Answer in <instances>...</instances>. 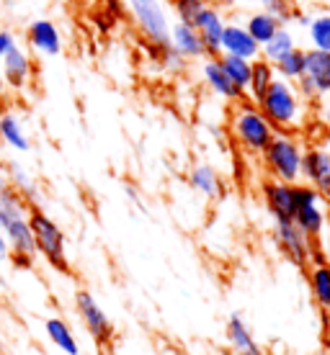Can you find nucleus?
Instances as JSON below:
<instances>
[{
	"label": "nucleus",
	"instance_id": "nucleus-1",
	"mask_svg": "<svg viewBox=\"0 0 330 355\" xmlns=\"http://www.w3.org/2000/svg\"><path fill=\"white\" fill-rule=\"evenodd\" d=\"M0 232L10 242L16 263L31 266L36 248L34 237H31V227H28L26 206H24V198L18 196L16 188L3 178H0Z\"/></svg>",
	"mask_w": 330,
	"mask_h": 355
},
{
	"label": "nucleus",
	"instance_id": "nucleus-2",
	"mask_svg": "<svg viewBox=\"0 0 330 355\" xmlns=\"http://www.w3.org/2000/svg\"><path fill=\"white\" fill-rule=\"evenodd\" d=\"M28 227H31V237H34L36 252H42L54 268L67 270V258H65V234L57 224L47 216L44 211L34 209L28 216Z\"/></svg>",
	"mask_w": 330,
	"mask_h": 355
},
{
	"label": "nucleus",
	"instance_id": "nucleus-3",
	"mask_svg": "<svg viewBox=\"0 0 330 355\" xmlns=\"http://www.w3.org/2000/svg\"><path fill=\"white\" fill-rule=\"evenodd\" d=\"M258 106H261V114L268 119V124L289 126L297 121L299 98H297V90L286 80H274L268 85L266 93H263V98L258 101Z\"/></svg>",
	"mask_w": 330,
	"mask_h": 355
},
{
	"label": "nucleus",
	"instance_id": "nucleus-4",
	"mask_svg": "<svg viewBox=\"0 0 330 355\" xmlns=\"http://www.w3.org/2000/svg\"><path fill=\"white\" fill-rule=\"evenodd\" d=\"M266 165L274 170V175L281 183H295L302 175V152L295 139H289L284 134H274V139L268 142L266 150Z\"/></svg>",
	"mask_w": 330,
	"mask_h": 355
},
{
	"label": "nucleus",
	"instance_id": "nucleus-5",
	"mask_svg": "<svg viewBox=\"0 0 330 355\" xmlns=\"http://www.w3.org/2000/svg\"><path fill=\"white\" fill-rule=\"evenodd\" d=\"M232 129L238 134V139L253 152H263L268 142L274 139V126L268 124L266 116L253 106H242L238 111V116L232 119Z\"/></svg>",
	"mask_w": 330,
	"mask_h": 355
},
{
	"label": "nucleus",
	"instance_id": "nucleus-6",
	"mask_svg": "<svg viewBox=\"0 0 330 355\" xmlns=\"http://www.w3.org/2000/svg\"><path fill=\"white\" fill-rule=\"evenodd\" d=\"M75 306H78V314H81L83 324L88 327L90 338L96 340L99 345H106L108 340L114 338V327H111L108 314L101 309V304L93 299V293L78 291L75 293Z\"/></svg>",
	"mask_w": 330,
	"mask_h": 355
},
{
	"label": "nucleus",
	"instance_id": "nucleus-7",
	"mask_svg": "<svg viewBox=\"0 0 330 355\" xmlns=\"http://www.w3.org/2000/svg\"><path fill=\"white\" fill-rule=\"evenodd\" d=\"M132 10L140 26L145 28V34L150 36L155 44L170 46V28L158 0H132Z\"/></svg>",
	"mask_w": 330,
	"mask_h": 355
},
{
	"label": "nucleus",
	"instance_id": "nucleus-8",
	"mask_svg": "<svg viewBox=\"0 0 330 355\" xmlns=\"http://www.w3.org/2000/svg\"><path fill=\"white\" fill-rule=\"evenodd\" d=\"M292 222L304 237H317L322 230V211L317 206V191L315 188H299L297 186V209Z\"/></svg>",
	"mask_w": 330,
	"mask_h": 355
},
{
	"label": "nucleus",
	"instance_id": "nucleus-9",
	"mask_svg": "<svg viewBox=\"0 0 330 355\" xmlns=\"http://www.w3.org/2000/svg\"><path fill=\"white\" fill-rule=\"evenodd\" d=\"M277 242L281 252H284L289 263L295 266H307V252H310V242L302 232L297 230V224L292 219H277Z\"/></svg>",
	"mask_w": 330,
	"mask_h": 355
},
{
	"label": "nucleus",
	"instance_id": "nucleus-10",
	"mask_svg": "<svg viewBox=\"0 0 330 355\" xmlns=\"http://www.w3.org/2000/svg\"><path fill=\"white\" fill-rule=\"evenodd\" d=\"M302 173L315 183L317 196L330 198V157L325 150H310L302 155Z\"/></svg>",
	"mask_w": 330,
	"mask_h": 355
},
{
	"label": "nucleus",
	"instance_id": "nucleus-11",
	"mask_svg": "<svg viewBox=\"0 0 330 355\" xmlns=\"http://www.w3.org/2000/svg\"><path fill=\"white\" fill-rule=\"evenodd\" d=\"M263 193H266L268 209L277 219H292L297 209V186H289V183H266L263 186Z\"/></svg>",
	"mask_w": 330,
	"mask_h": 355
},
{
	"label": "nucleus",
	"instance_id": "nucleus-12",
	"mask_svg": "<svg viewBox=\"0 0 330 355\" xmlns=\"http://www.w3.org/2000/svg\"><path fill=\"white\" fill-rule=\"evenodd\" d=\"M28 44L34 46L36 52L47 54V57H57L63 52V39H60V31L54 26L52 21L47 18H39L28 26Z\"/></svg>",
	"mask_w": 330,
	"mask_h": 355
},
{
	"label": "nucleus",
	"instance_id": "nucleus-13",
	"mask_svg": "<svg viewBox=\"0 0 330 355\" xmlns=\"http://www.w3.org/2000/svg\"><path fill=\"white\" fill-rule=\"evenodd\" d=\"M222 49L224 54L240 57V60H256L261 54V44L253 42V36L240 26H224L222 31Z\"/></svg>",
	"mask_w": 330,
	"mask_h": 355
},
{
	"label": "nucleus",
	"instance_id": "nucleus-14",
	"mask_svg": "<svg viewBox=\"0 0 330 355\" xmlns=\"http://www.w3.org/2000/svg\"><path fill=\"white\" fill-rule=\"evenodd\" d=\"M194 28H197V34L201 36V44H204L206 52H220V49H222L224 24L217 10H212V8L201 10L197 16V21H194Z\"/></svg>",
	"mask_w": 330,
	"mask_h": 355
},
{
	"label": "nucleus",
	"instance_id": "nucleus-15",
	"mask_svg": "<svg viewBox=\"0 0 330 355\" xmlns=\"http://www.w3.org/2000/svg\"><path fill=\"white\" fill-rule=\"evenodd\" d=\"M304 75L313 80L317 96L330 93V52H320V49L304 52Z\"/></svg>",
	"mask_w": 330,
	"mask_h": 355
},
{
	"label": "nucleus",
	"instance_id": "nucleus-16",
	"mask_svg": "<svg viewBox=\"0 0 330 355\" xmlns=\"http://www.w3.org/2000/svg\"><path fill=\"white\" fill-rule=\"evenodd\" d=\"M227 340L232 343L238 355H263V350L256 343L253 332H250V327L245 324L240 314H232L230 322H227Z\"/></svg>",
	"mask_w": 330,
	"mask_h": 355
},
{
	"label": "nucleus",
	"instance_id": "nucleus-17",
	"mask_svg": "<svg viewBox=\"0 0 330 355\" xmlns=\"http://www.w3.org/2000/svg\"><path fill=\"white\" fill-rule=\"evenodd\" d=\"M170 44L173 49L181 54V57H201L206 52L204 44H201V36L197 34L194 26H186V24H179L170 34Z\"/></svg>",
	"mask_w": 330,
	"mask_h": 355
},
{
	"label": "nucleus",
	"instance_id": "nucleus-18",
	"mask_svg": "<svg viewBox=\"0 0 330 355\" xmlns=\"http://www.w3.org/2000/svg\"><path fill=\"white\" fill-rule=\"evenodd\" d=\"M3 72H6L8 85L21 88V85L28 80V72H31V62H28L26 52H24V49H18V46H13V49L3 57Z\"/></svg>",
	"mask_w": 330,
	"mask_h": 355
},
{
	"label": "nucleus",
	"instance_id": "nucleus-19",
	"mask_svg": "<svg viewBox=\"0 0 330 355\" xmlns=\"http://www.w3.org/2000/svg\"><path fill=\"white\" fill-rule=\"evenodd\" d=\"M310 284H313V296H315V302H317V306H320L325 314H330V263L313 266Z\"/></svg>",
	"mask_w": 330,
	"mask_h": 355
},
{
	"label": "nucleus",
	"instance_id": "nucleus-20",
	"mask_svg": "<svg viewBox=\"0 0 330 355\" xmlns=\"http://www.w3.org/2000/svg\"><path fill=\"white\" fill-rule=\"evenodd\" d=\"M204 78H206V83L212 85V90L220 93V96H224V98H240L242 96V90H238L230 80H227V75H224L222 67H220V60H206Z\"/></svg>",
	"mask_w": 330,
	"mask_h": 355
},
{
	"label": "nucleus",
	"instance_id": "nucleus-21",
	"mask_svg": "<svg viewBox=\"0 0 330 355\" xmlns=\"http://www.w3.org/2000/svg\"><path fill=\"white\" fill-rule=\"evenodd\" d=\"M220 67H222V72L227 75V80H230L238 90H245L250 85V62L248 60L224 54L222 60H220Z\"/></svg>",
	"mask_w": 330,
	"mask_h": 355
},
{
	"label": "nucleus",
	"instance_id": "nucleus-22",
	"mask_svg": "<svg viewBox=\"0 0 330 355\" xmlns=\"http://www.w3.org/2000/svg\"><path fill=\"white\" fill-rule=\"evenodd\" d=\"M0 139H3L6 144H10V147H13V150H18V152L28 150L26 132H24L21 121H18L13 114L0 116Z\"/></svg>",
	"mask_w": 330,
	"mask_h": 355
},
{
	"label": "nucleus",
	"instance_id": "nucleus-23",
	"mask_svg": "<svg viewBox=\"0 0 330 355\" xmlns=\"http://www.w3.org/2000/svg\"><path fill=\"white\" fill-rule=\"evenodd\" d=\"M47 335H49V340H52L54 345L60 347L63 353H67V355H78V353H81V347H78V340H75V335L70 332L67 322H63V320H47Z\"/></svg>",
	"mask_w": 330,
	"mask_h": 355
},
{
	"label": "nucleus",
	"instance_id": "nucleus-24",
	"mask_svg": "<svg viewBox=\"0 0 330 355\" xmlns=\"http://www.w3.org/2000/svg\"><path fill=\"white\" fill-rule=\"evenodd\" d=\"M279 28H281V21H279L274 13H258V16H253L248 21V28H245V31L253 36L256 44H266Z\"/></svg>",
	"mask_w": 330,
	"mask_h": 355
},
{
	"label": "nucleus",
	"instance_id": "nucleus-25",
	"mask_svg": "<svg viewBox=\"0 0 330 355\" xmlns=\"http://www.w3.org/2000/svg\"><path fill=\"white\" fill-rule=\"evenodd\" d=\"M277 80L274 78V64L266 62V60H261V62H253L250 64V93H253V98L256 101H261L263 98V93L268 90V85Z\"/></svg>",
	"mask_w": 330,
	"mask_h": 355
},
{
	"label": "nucleus",
	"instance_id": "nucleus-26",
	"mask_svg": "<svg viewBox=\"0 0 330 355\" xmlns=\"http://www.w3.org/2000/svg\"><path fill=\"white\" fill-rule=\"evenodd\" d=\"M295 49V39L292 34L286 31V28H279L277 34L268 39L266 44H263V54H266V62L277 64L286 52H292Z\"/></svg>",
	"mask_w": 330,
	"mask_h": 355
},
{
	"label": "nucleus",
	"instance_id": "nucleus-27",
	"mask_svg": "<svg viewBox=\"0 0 330 355\" xmlns=\"http://www.w3.org/2000/svg\"><path fill=\"white\" fill-rule=\"evenodd\" d=\"M277 70L281 78H286V80H299L304 75V52H299V49H292V52H286L281 60L277 62Z\"/></svg>",
	"mask_w": 330,
	"mask_h": 355
},
{
	"label": "nucleus",
	"instance_id": "nucleus-28",
	"mask_svg": "<svg viewBox=\"0 0 330 355\" xmlns=\"http://www.w3.org/2000/svg\"><path fill=\"white\" fill-rule=\"evenodd\" d=\"M8 173H10V186L16 188L18 196H21V198H34L36 201V186H34V180H31V175H28L26 170L21 168L18 162H10Z\"/></svg>",
	"mask_w": 330,
	"mask_h": 355
},
{
	"label": "nucleus",
	"instance_id": "nucleus-29",
	"mask_svg": "<svg viewBox=\"0 0 330 355\" xmlns=\"http://www.w3.org/2000/svg\"><path fill=\"white\" fill-rule=\"evenodd\" d=\"M191 183H194V188H197V191H201V193H206V196H215L217 188H220L215 170L206 168V165H199V168L194 170V175H191Z\"/></svg>",
	"mask_w": 330,
	"mask_h": 355
},
{
	"label": "nucleus",
	"instance_id": "nucleus-30",
	"mask_svg": "<svg viewBox=\"0 0 330 355\" xmlns=\"http://www.w3.org/2000/svg\"><path fill=\"white\" fill-rule=\"evenodd\" d=\"M310 36H313L315 49H320V52H330V16L315 18L313 26H310Z\"/></svg>",
	"mask_w": 330,
	"mask_h": 355
},
{
	"label": "nucleus",
	"instance_id": "nucleus-31",
	"mask_svg": "<svg viewBox=\"0 0 330 355\" xmlns=\"http://www.w3.org/2000/svg\"><path fill=\"white\" fill-rule=\"evenodd\" d=\"M204 8H206L204 0H176V10H179L181 16V24H186V26H194L197 16Z\"/></svg>",
	"mask_w": 330,
	"mask_h": 355
},
{
	"label": "nucleus",
	"instance_id": "nucleus-32",
	"mask_svg": "<svg viewBox=\"0 0 330 355\" xmlns=\"http://www.w3.org/2000/svg\"><path fill=\"white\" fill-rule=\"evenodd\" d=\"M13 46H16V39H13V34H8V31H0V57H6Z\"/></svg>",
	"mask_w": 330,
	"mask_h": 355
},
{
	"label": "nucleus",
	"instance_id": "nucleus-33",
	"mask_svg": "<svg viewBox=\"0 0 330 355\" xmlns=\"http://www.w3.org/2000/svg\"><path fill=\"white\" fill-rule=\"evenodd\" d=\"M8 255H10V245H8V240H6V234L0 232V263H6Z\"/></svg>",
	"mask_w": 330,
	"mask_h": 355
},
{
	"label": "nucleus",
	"instance_id": "nucleus-34",
	"mask_svg": "<svg viewBox=\"0 0 330 355\" xmlns=\"http://www.w3.org/2000/svg\"><path fill=\"white\" fill-rule=\"evenodd\" d=\"M256 3H266V6H274L277 0H256Z\"/></svg>",
	"mask_w": 330,
	"mask_h": 355
},
{
	"label": "nucleus",
	"instance_id": "nucleus-35",
	"mask_svg": "<svg viewBox=\"0 0 330 355\" xmlns=\"http://www.w3.org/2000/svg\"><path fill=\"white\" fill-rule=\"evenodd\" d=\"M220 3H232V0H220Z\"/></svg>",
	"mask_w": 330,
	"mask_h": 355
},
{
	"label": "nucleus",
	"instance_id": "nucleus-36",
	"mask_svg": "<svg viewBox=\"0 0 330 355\" xmlns=\"http://www.w3.org/2000/svg\"><path fill=\"white\" fill-rule=\"evenodd\" d=\"M328 157H330V142H328Z\"/></svg>",
	"mask_w": 330,
	"mask_h": 355
}]
</instances>
